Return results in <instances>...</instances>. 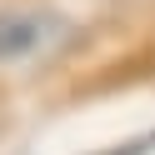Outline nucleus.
I'll use <instances>...</instances> for the list:
<instances>
[{"mask_svg":"<svg viewBox=\"0 0 155 155\" xmlns=\"http://www.w3.org/2000/svg\"><path fill=\"white\" fill-rule=\"evenodd\" d=\"M45 35H50V20H40V15H0V60L30 55Z\"/></svg>","mask_w":155,"mask_h":155,"instance_id":"obj_1","label":"nucleus"},{"mask_svg":"<svg viewBox=\"0 0 155 155\" xmlns=\"http://www.w3.org/2000/svg\"><path fill=\"white\" fill-rule=\"evenodd\" d=\"M105 155H155V130H150V135H140V140L115 145V150H105Z\"/></svg>","mask_w":155,"mask_h":155,"instance_id":"obj_2","label":"nucleus"}]
</instances>
